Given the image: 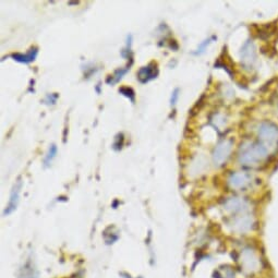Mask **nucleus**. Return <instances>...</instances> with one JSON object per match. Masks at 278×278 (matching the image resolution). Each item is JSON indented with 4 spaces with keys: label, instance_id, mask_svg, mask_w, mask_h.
I'll return each instance as SVG.
<instances>
[{
    "label": "nucleus",
    "instance_id": "nucleus-1",
    "mask_svg": "<svg viewBox=\"0 0 278 278\" xmlns=\"http://www.w3.org/2000/svg\"><path fill=\"white\" fill-rule=\"evenodd\" d=\"M267 157V148L262 143H250L240 149L239 163L245 166H252Z\"/></svg>",
    "mask_w": 278,
    "mask_h": 278
},
{
    "label": "nucleus",
    "instance_id": "nucleus-2",
    "mask_svg": "<svg viewBox=\"0 0 278 278\" xmlns=\"http://www.w3.org/2000/svg\"><path fill=\"white\" fill-rule=\"evenodd\" d=\"M241 267L248 274L256 273L261 269V260L259 255L251 248H247L241 252Z\"/></svg>",
    "mask_w": 278,
    "mask_h": 278
},
{
    "label": "nucleus",
    "instance_id": "nucleus-3",
    "mask_svg": "<svg viewBox=\"0 0 278 278\" xmlns=\"http://www.w3.org/2000/svg\"><path fill=\"white\" fill-rule=\"evenodd\" d=\"M258 135L264 143L275 144L278 142V127L269 121H264L258 128Z\"/></svg>",
    "mask_w": 278,
    "mask_h": 278
},
{
    "label": "nucleus",
    "instance_id": "nucleus-4",
    "mask_svg": "<svg viewBox=\"0 0 278 278\" xmlns=\"http://www.w3.org/2000/svg\"><path fill=\"white\" fill-rule=\"evenodd\" d=\"M229 225L233 231H236L238 233H245L252 229V227L254 225V218L248 213L240 214V215L233 216Z\"/></svg>",
    "mask_w": 278,
    "mask_h": 278
},
{
    "label": "nucleus",
    "instance_id": "nucleus-5",
    "mask_svg": "<svg viewBox=\"0 0 278 278\" xmlns=\"http://www.w3.org/2000/svg\"><path fill=\"white\" fill-rule=\"evenodd\" d=\"M232 151V142L230 140H224L217 144L213 152V162L216 166H220L229 158Z\"/></svg>",
    "mask_w": 278,
    "mask_h": 278
},
{
    "label": "nucleus",
    "instance_id": "nucleus-6",
    "mask_svg": "<svg viewBox=\"0 0 278 278\" xmlns=\"http://www.w3.org/2000/svg\"><path fill=\"white\" fill-rule=\"evenodd\" d=\"M224 209L231 215H240V214L248 213L249 204L246 200L241 197H229L224 203Z\"/></svg>",
    "mask_w": 278,
    "mask_h": 278
},
{
    "label": "nucleus",
    "instance_id": "nucleus-7",
    "mask_svg": "<svg viewBox=\"0 0 278 278\" xmlns=\"http://www.w3.org/2000/svg\"><path fill=\"white\" fill-rule=\"evenodd\" d=\"M22 185H23V182L21 180V178H19V179L16 181V183L13 184V188L10 193V200L4 211V216H8L11 213H13L17 210L19 201H20V192H21V189H22Z\"/></svg>",
    "mask_w": 278,
    "mask_h": 278
},
{
    "label": "nucleus",
    "instance_id": "nucleus-8",
    "mask_svg": "<svg viewBox=\"0 0 278 278\" xmlns=\"http://www.w3.org/2000/svg\"><path fill=\"white\" fill-rule=\"evenodd\" d=\"M241 62L246 68H252L256 62V51L253 43L248 42L241 49Z\"/></svg>",
    "mask_w": 278,
    "mask_h": 278
},
{
    "label": "nucleus",
    "instance_id": "nucleus-9",
    "mask_svg": "<svg viewBox=\"0 0 278 278\" xmlns=\"http://www.w3.org/2000/svg\"><path fill=\"white\" fill-rule=\"evenodd\" d=\"M227 182L231 189H245L251 182V177L246 173H232Z\"/></svg>",
    "mask_w": 278,
    "mask_h": 278
},
{
    "label": "nucleus",
    "instance_id": "nucleus-10",
    "mask_svg": "<svg viewBox=\"0 0 278 278\" xmlns=\"http://www.w3.org/2000/svg\"><path fill=\"white\" fill-rule=\"evenodd\" d=\"M157 75H158V68H157V65L154 62L148 63L147 66L141 68L138 73V77L141 83H147L149 81H152L156 79Z\"/></svg>",
    "mask_w": 278,
    "mask_h": 278
},
{
    "label": "nucleus",
    "instance_id": "nucleus-11",
    "mask_svg": "<svg viewBox=\"0 0 278 278\" xmlns=\"http://www.w3.org/2000/svg\"><path fill=\"white\" fill-rule=\"evenodd\" d=\"M37 54H38L37 48L36 47H33L25 55L24 54H14V55H12V58L14 60L19 61V62L30 63V62H32V61L35 60V58H36V57H37Z\"/></svg>",
    "mask_w": 278,
    "mask_h": 278
},
{
    "label": "nucleus",
    "instance_id": "nucleus-12",
    "mask_svg": "<svg viewBox=\"0 0 278 278\" xmlns=\"http://www.w3.org/2000/svg\"><path fill=\"white\" fill-rule=\"evenodd\" d=\"M214 276H215L214 278H234V270L229 266H226L217 269Z\"/></svg>",
    "mask_w": 278,
    "mask_h": 278
},
{
    "label": "nucleus",
    "instance_id": "nucleus-13",
    "mask_svg": "<svg viewBox=\"0 0 278 278\" xmlns=\"http://www.w3.org/2000/svg\"><path fill=\"white\" fill-rule=\"evenodd\" d=\"M130 68H126V69H118L115 73L112 75H110L109 79H107V83L108 84H116L117 82H119L121 79H123V76L129 71Z\"/></svg>",
    "mask_w": 278,
    "mask_h": 278
},
{
    "label": "nucleus",
    "instance_id": "nucleus-14",
    "mask_svg": "<svg viewBox=\"0 0 278 278\" xmlns=\"http://www.w3.org/2000/svg\"><path fill=\"white\" fill-rule=\"evenodd\" d=\"M23 276L24 278H38L37 272L35 270L31 263H27L25 265V268L23 269Z\"/></svg>",
    "mask_w": 278,
    "mask_h": 278
},
{
    "label": "nucleus",
    "instance_id": "nucleus-15",
    "mask_svg": "<svg viewBox=\"0 0 278 278\" xmlns=\"http://www.w3.org/2000/svg\"><path fill=\"white\" fill-rule=\"evenodd\" d=\"M57 154V146L55 144H53L51 147H49L48 149V153L47 155L45 156V160H44V163L46 166H49V164L52 163V161L55 158V156Z\"/></svg>",
    "mask_w": 278,
    "mask_h": 278
},
{
    "label": "nucleus",
    "instance_id": "nucleus-16",
    "mask_svg": "<svg viewBox=\"0 0 278 278\" xmlns=\"http://www.w3.org/2000/svg\"><path fill=\"white\" fill-rule=\"evenodd\" d=\"M119 92H120L121 94H123V95H125L126 97L129 98L132 103H134V97H135V94H134V92H133V90H132V89L124 87V88H121V89L119 90Z\"/></svg>",
    "mask_w": 278,
    "mask_h": 278
},
{
    "label": "nucleus",
    "instance_id": "nucleus-17",
    "mask_svg": "<svg viewBox=\"0 0 278 278\" xmlns=\"http://www.w3.org/2000/svg\"><path fill=\"white\" fill-rule=\"evenodd\" d=\"M179 96H180V90L177 88L172 93V97H170V105L175 106L177 104V102H178V98H179Z\"/></svg>",
    "mask_w": 278,
    "mask_h": 278
},
{
    "label": "nucleus",
    "instance_id": "nucleus-18",
    "mask_svg": "<svg viewBox=\"0 0 278 278\" xmlns=\"http://www.w3.org/2000/svg\"><path fill=\"white\" fill-rule=\"evenodd\" d=\"M212 121H213V124L215 125V127H217V128H220L225 125V120L220 115H215V117H214V119Z\"/></svg>",
    "mask_w": 278,
    "mask_h": 278
},
{
    "label": "nucleus",
    "instance_id": "nucleus-19",
    "mask_svg": "<svg viewBox=\"0 0 278 278\" xmlns=\"http://www.w3.org/2000/svg\"><path fill=\"white\" fill-rule=\"evenodd\" d=\"M210 43H211V39L204 41V43H202V44H201V45H200V47L197 48V52H196L195 54H202V53L204 52V49H205V47H206V46H208V45L210 44Z\"/></svg>",
    "mask_w": 278,
    "mask_h": 278
}]
</instances>
